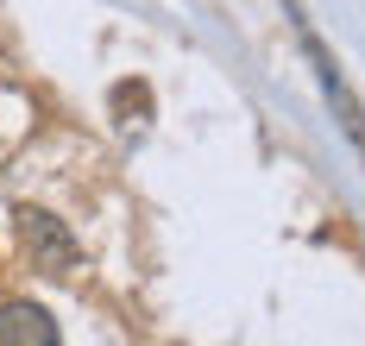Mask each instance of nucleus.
<instances>
[{"label":"nucleus","instance_id":"nucleus-1","mask_svg":"<svg viewBox=\"0 0 365 346\" xmlns=\"http://www.w3.org/2000/svg\"><path fill=\"white\" fill-rule=\"evenodd\" d=\"M13 233H19V252L32 258V271L44 277H70L82 265V246H76V233L51 214V208H13Z\"/></svg>","mask_w":365,"mask_h":346},{"label":"nucleus","instance_id":"nucleus-2","mask_svg":"<svg viewBox=\"0 0 365 346\" xmlns=\"http://www.w3.org/2000/svg\"><path fill=\"white\" fill-rule=\"evenodd\" d=\"M290 19H296V44H302V57L315 63V82H322V95H328V108H334V120H340V132H346V139L365 152V114H359V101H353V88H346V76H340V63H334V51L315 38V26H309L296 6H290Z\"/></svg>","mask_w":365,"mask_h":346},{"label":"nucleus","instance_id":"nucleus-3","mask_svg":"<svg viewBox=\"0 0 365 346\" xmlns=\"http://www.w3.org/2000/svg\"><path fill=\"white\" fill-rule=\"evenodd\" d=\"M0 346H57V321L38 303H0Z\"/></svg>","mask_w":365,"mask_h":346}]
</instances>
